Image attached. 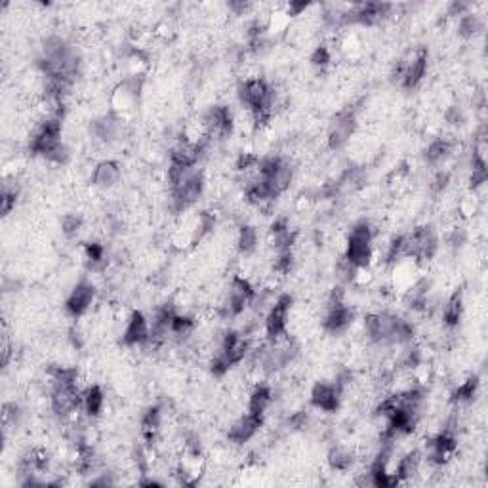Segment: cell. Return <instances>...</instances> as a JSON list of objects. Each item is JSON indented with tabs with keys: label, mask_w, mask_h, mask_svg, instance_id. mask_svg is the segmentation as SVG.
<instances>
[{
	"label": "cell",
	"mask_w": 488,
	"mask_h": 488,
	"mask_svg": "<svg viewBox=\"0 0 488 488\" xmlns=\"http://www.w3.org/2000/svg\"><path fill=\"white\" fill-rule=\"evenodd\" d=\"M92 302H94V286L90 282H86V280H82V282H79L77 286L73 288V292L67 297V305L65 307H67V311L73 317H80V315L86 313Z\"/></svg>",
	"instance_id": "obj_11"
},
{
	"label": "cell",
	"mask_w": 488,
	"mask_h": 488,
	"mask_svg": "<svg viewBox=\"0 0 488 488\" xmlns=\"http://www.w3.org/2000/svg\"><path fill=\"white\" fill-rule=\"evenodd\" d=\"M462 311H463V296L462 292L458 290V292H454L452 296L448 297L445 309H443V321H445L446 326H456V324L460 323Z\"/></svg>",
	"instance_id": "obj_18"
},
{
	"label": "cell",
	"mask_w": 488,
	"mask_h": 488,
	"mask_svg": "<svg viewBox=\"0 0 488 488\" xmlns=\"http://www.w3.org/2000/svg\"><path fill=\"white\" fill-rule=\"evenodd\" d=\"M121 180V166L114 160H103L96 166L94 174H92V183L101 189H109L114 183Z\"/></svg>",
	"instance_id": "obj_14"
},
{
	"label": "cell",
	"mask_w": 488,
	"mask_h": 488,
	"mask_svg": "<svg viewBox=\"0 0 488 488\" xmlns=\"http://www.w3.org/2000/svg\"><path fill=\"white\" fill-rule=\"evenodd\" d=\"M86 258L92 265H101L105 260V250L101 244L90 243L86 244Z\"/></svg>",
	"instance_id": "obj_27"
},
{
	"label": "cell",
	"mask_w": 488,
	"mask_h": 488,
	"mask_svg": "<svg viewBox=\"0 0 488 488\" xmlns=\"http://www.w3.org/2000/svg\"><path fill=\"white\" fill-rule=\"evenodd\" d=\"M80 225H82L80 218L79 216H73V214L65 216V218H63V223H61V227H63V233H65L67 236L77 235V233L80 231Z\"/></svg>",
	"instance_id": "obj_29"
},
{
	"label": "cell",
	"mask_w": 488,
	"mask_h": 488,
	"mask_svg": "<svg viewBox=\"0 0 488 488\" xmlns=\"http://www.w3.org/2000/svg\"><path fill=\"white\" fill-rule=\"evenodd\" d=\"M254 300V288L243 277H235L231 280V290L227 297V309L231 315H241L246 309V305Z\"/></svg>",
	"instance_id": "obj_7"
},
{
	"label": "cell",
	"mask_w": 488,
	"mask_h": 488,
	"mask_svg": "<svg viewBox=\"0 0 488 488\" xmlns=\"http://www.w3.org/2000/svg\"><path fill=\"white\" fill-rule=\"evenodd\" d=\"M103 402H105V397H103V391H101V387L92 385V387L84 393V402H82V404H84V408H86V412L90 414V416H99V412H101V408H103Z\"/></svg>",
	"instance_id": "obj_21"
},
{
	"label": "cell",
	"mask_w": 488,
	"mask_h": 488,
	"mask_svg": "<svg viewBox=\"0 0 488 488\" xmlns=\"http://www.w3.org/2000/svg\"><path fill=\"white\" fill-rule=\"evenodd\" d=\"M271 401H273V391H271L269 385L258 384L254 387L252 395L248 399V412L256 414V416H262L265 414V410L269 408Z\"/></svg>",
	"instance_id": "obj_16"
},
{
	"label": "cell",
	"mask_w": 488,
	"mask_h": 488,
	"mask_svg": "<svg viewBox=\"0 0 488 488\" xmlns=\"http://www.w3.org/2000/svg\"><path fill=\"white\" fill-rule=\"evenodd\" d=\"M160 418H162V416H160V408H158V406L147 410L145 416H143L141 427H143V435H145L149 443H153L155 437H157L158 429H160Z\"/></svg>",
	"instance_id": "obj_20"
},
{
	"label": "cell",
	"mask_w": 488,
	"mask_h": 488,
	"mask_svg": "<svg viewBox=\"0 0 488 488\" xmlns=\"http://www.w3.org/2000/svg\"><path fill=\"white\" fill-rule=\"evenodd\" d=\"M427 71V50L426 48H416L404 56L397 67L393 71L395 80H399L404 88H416L426 77Z\"/></svg>",
	"instance_id": "obj_2"
},
{
	"label": "cell",
	"mask_w": 488,
	"mask_h": 488,
	"mask_svg": "<svg viewBox=\"0 0 488 488\" xmlns=\"http://www.w3.org/2000/svg\"><path fill=\"white\" fill-rule=\"evenodd\" d=\"M446 183H448V174L446 172H439V174L435 175V180H433V191H443L446 187Z\"/></svg>",
	"instance_id": "obj_32"
},
{
	"label": "cell",
	"mask_w": 488,
	"mask_h": 488,
	"mask_svg": "<svg viewBox=\"0 0 488 488\" xmlns=\"http://www.w3.org/2000/svg\"><path fill=\"white\" fill-rule=\"evenodd\" d=\"M311 61H313V65H317V67L328 65V63H330V50H328L326 46H319L313 52V56H311Z\"/></svg>",
	"instance_id": "obj_31"
},
{
	"label": "cell",
	"mask_w": 488,
	"mask_h": 488,
	"mask_svg": "<svg viewBox=\"0 0 488 488\" xmlns=\"http://www.w3.org/2000/svg\"><path fill=\"white\" fill-rule=\"evenodd\" d=\"M121 124L122 122L114 114H105L94 122V132L99 140L113 141L121 136Z\"/></svg>",
	"instance_id": "obj_17"
},
{
	"label": "cell",
	"mask_w": 488,
	"mask_h": 488,
	"mask_svg": "<svg viewBox=\"0 0 488 488\" xmlns=\"http://www.w3.org/2000/svg\"><path fill=\"white\" fill-rule=\"evenodd\" d=\"M458 29H460V35L465 36V38H469V36L477 35L480 29H483V21H480V18L477 16V14H463L462 19H460Z\"/></svg>",
	"instance_id": "obj_26"
},
{
	"label": "cell",
	"mask_w": 488,
	"mask_h": 488,
	"mask_svg": "<svg viewBox=\"0 0 488 488\" xmlns=\"http://www.w3.org/2000/svg\"><path fill=\"white\" fill-rule=\"evenodd\" d=\"M193 321L189 317H183V315L175 313V317L172 319V326H170V336H174L178 340H183L187 338L189 334L193 332Z\"/></svg>",
	"instance_id": "obj_25"
},
{
	"label": "cell",
	"mask_w": 488,
	"mask_h": 488,
	"mask_svg": "<svg viewBox=\"0 0 488 488\" xmlns=\"http://www.w3.org/2000/svg\"><path fill=\"white\" fill-rule=\"evenodd\" d=\"M353 323V311L345 302H343V294L341 290H334L332 292L330 302L326 307V315H324V328L332 334H338L349 328Z\"/></svg>",
	"instance_id": "obj_4"
},
{
	"label": "cell",
	"mask_w": 488,
	"mask_h": 488,
	"mask_svg": "<svg viewBox=\"0 0 488 488\" xmlns=\"http://www.w3.org/2000/svg\"><path fill=\"white\" fill-rule=\"evenodd\" d=\"M262 416H256V414H250V412H248V414H244L243 418H239L236 422L231 424L229 431H227V437H229L231 443L243 445V443L250 441V439L258 433V429L262 427Z\"/></svg>",
	"instance_id": "obj_8"
},
{
	"label": "cell",
	"mask_w": 488,
	"mask_h": 488,
	"mask_svg": "<svg viewBox=\"0 0 488 488\" xmlns=\"http://www.w3.org/2000/svg\"><path fill=\"white\" fill-rule=\"evenodd\" d=\"M419 467H422V454L418 450H412V452H408L404 458L399 460L397 469L393 471V473H395V477L399 479V485H401V483L414 479L419 473Z\"/></svg>",
	"instance_id": "obj_15"
},
{
	"label": "cell",
	"mask_w": 488,
	"mask_h": 488,
	"mask_svg": "<svg viewBox=\"0 0 488 488\" xmlns=\"http://www.w3.org/2000/svg\"><path fill=\"white\" fill-rule=\"evenodd\" d=\"M149 338H151V326L147 319L140 311L132 313L130 321L126 323V330L122 334V341L126 345H141V343H147Z\"/></svg>",
	"instance_id": "obj_10"
},
{
	"label": "cell",
	"mask_w": 488,
	"mask_h": 488,
	"mask_svg": "<svg viewBox=\"0 0 488 488\" xmlns=\"http://www.w3.org/2000/svg\"><path fill=\"white\" fill-rule=\"evenodd\" d=\"M61 143V119L60 117H46L38 126L35 134L31 136L29 149L35 155L46 157L56 145Z\"/></svg>",
	"instance_id": "obj_3"
},
{
	"label": "cell",
	"mask_w": 488,
	"mask_h": 488,
	"mask_svg": "<svg viewBox=\"0 0 488 488\" xmlns=\"http://www.w3.org/2000/svg\"><path fill=\"white\" fill-rule=\"evenodd\" d=\"M236 244H239V250H241V252L244 254L252 252L254 248L258 246V233H256V229L250 225L241 227Z\"/></svg>",
	"instance_id": "obj_24"
},
{
	"label": "cell",
	"mask_w": 488,
	"mask_h": 488,
	"mask_svg": "<svg viewBox=\"0 0 488 488\" xmlns=\"http://www.w3.org/2000/svg\"><path fill=\"white\" fill-rule=\"evenodd\" d=\"M477 389H479V378H477V376H469V378L458 385V389L454 391V401H471V399L475 397Z\"/></svg>",
	"instance_id": "obj_23"
},
{
	"label": "cell",
	"mask_w": 488,
	"mask_h": 488,
	"mask_svg": "<svg viewBox=\"0 0 488 488\" xmlns=\"http://www.w3.org/2000/svg\"><path fill=\"white\" fill-rule=\"evenodd\" d=\"M202 124H204L210 138H225L233 130V114L229 111V107L218 105V107H212L206 113Z\"/></svg>",
	"instance_id": "obj_6"
},
{
	"label": "cell",
	"mask_w": 488,
	"mask_h": 488,
	"mask_svg": "<svg viewBox=\"0 0 488 488\" xmlns=\"http://www.w3.org/2000/svg\"><path fill=\"white\" fill-rule=\"evenodd\" d=\"M44 158L52 160L56 164H63V162H67V158H69V151H67V147H65L63 143H60V145H56Z\"/></svg>",
	"instance_id": "obj_30"
},
{
	"label": "cell",
	"mask_w": 488,
	"mask_h": 488,
	"mask_svg": "<svg viewBox=\"0 0 488 488\" xmlns=\"http://www.w3.org/2000/svg\"><path fill=\"white\" fill-rule=\"evenodd\" d=\"M450 151H452V145H450L446 140L431 141L426 151V160L429 162V164H437V162L445 160Z\"/></svg>",
	"instance_id": "obj_22"
},
{
	"label": "cell",
	"mask_w": 488,
	"mask_h": 488,
	"mask_svg": "<svg viewBox=\"0 0 488 488\" xmlns=\"http://www.w3.org/2000/svg\"><path fill=\"white\" fill-rule=\"evenodd\" d=\"M353 132H355V113L347 109V111L338 114V119L334 122L330 136H328V145L332 149L343 147L349 141V138L353 136Z\"/></svg>",
	"instance_id": "obj_9"
},
{
	"label": "cell",
	"mask_w": 488,
	"mask_h": 488,
	"mask_svg": "<svg viewBox=\"0 0 488 488\" xmlns=\"http://www.w3.org/2000/svg\"><path fill=\"white\" fill-rule=\"evenodd\" d=\"M206 143H193V141L183 140L172 149V164L180 168H195V164L201 158L202 149Z\"/></svg>",
	"instance_id": "obj_13"
},
{
	"label": "cell",
	"mask_w": 488,
	"mask_h": 488,
	"mask_svg": "<svg viewBox=\"0 0 488 488\" xmlns=\"http://www.w3.org/2000/svg\"><path fill=\"white\" fill-rule=\"evenodd\" d=\"M341 389L336 384H317L311 393V402L324 412H336L340 406Z\"/></svg>",
	"instance_id": "obj_12"
},
{
	"label": "cell",
	"mask_w": 488,
	"mask_h": 488,
	"mask_svg": "<svg viewBox=\"0 0 488 488\" xmlns=\"http://www.w3.org/2000/svg\"><path fill=\"white\" fill-rule=\"evenodd\" d=\"M290 305H292V297L280 296L269 309L267 319H265V334H267L269 341L280 340V338L286 336Z\"/></svg>",
	"instance_id": "obj_5"
},
{
	"label": "cell",
	"mask_w": 488,
	"mask_h": 488,
	"mask_svg": "<svg viewBox=\"0 0 488 488\" xmlns=\"http://www.w3.org/2000/svg\"><path fill=\"white\" fill-rule=\"evenodd\" d=\"M374 254L372 246V229L366 221H361L351 229L347 241V254L345 260L355 267H368Z\"/></svg>",
	"instance_id": "obj_1"
},
{
	"label": "cell",
	"mask_w": 488,
	"mask_h": 488,
	"mask_svg": "<svg viewBox=\"0 0 488 488\" xmlns=\"http://www.w3.org/2000/svg\"><path fill=\"white\" fill-rule=\"evenodd\" d=\"M355 462V456L349 450L347 446L338 445L334 446L328 454V463L334 471H347L351 469V465Z\"/></svg>",
	"instance_id": "obj_19"
},
{
	"label": "cell",
	"mask_w": 488,
	"mask_h": 488,
	"mask_svg": "<svg viewBox=\"0 0 488 488\" xmlns=\"http://www.w3.org/2000/svg\"><path fill=\"white\" fill-rule=\"evenodd\" d=\"M0 202H2V214H4V216H8L10 212H12V208H16V202H18V191H16V189H8V187H4Z\"/></svg>",
	"instance_id": "obj_28"
}]
</instances>
